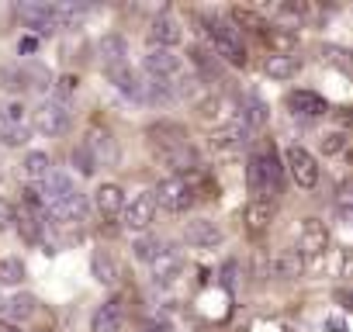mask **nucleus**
<instances>
[{
	"label": "nucleus",
	"mask_w": 353,
	"mask_h": 332,
	"mask_svg": "<svg viewBox=\"0 0 353 332\" xmlns=\"http://www.w3.org/2000/svg\"><path fill=\"white\" fill-rule=\"evenodd\" d=\"M56 14H59V28H77L87 14L83 4H56Z\"/></svg>",
	"instance_id": "obj_35"
},
{
	"label": "nucleus",
	"mask_w": 353,
	"mask_h": 332,
	"mask_svg": "<svg viewBox=\"0 0 353 332\" xmlns=\"http://www.w3.org/2000/svg\"><path fill=\"white\" fill-rule=\"evenodd\" d=\"M188 56H191V63L198 66L201 83H205V80H212V83H215V80L222 76V63H219V56H212L205 45H191V52H188Z\"/></svg>",
	"instance_id": "obj_29"
},
{
	"label": "nucleus",
	"mask_w": 353,
	"mask_h": 332,
	"mask_svg": "<svg viewBox=\"0 0 353 332\" xmlns=\"http://www.w3.org/2000/svg\"><path fill=\"white\" fill-rule=\"evenodd\" d=\"M142 73L149 80H163V83H176L184 76V59L173 49H149L142 56Z\"/></svg>",
	"instance_id": "obj_6"
},
{
	"label": "nucleus",
	"mask_w": 353,
	"mask_h": 332,
	"mask_svg": "<svg viewBox=\"0 0 353 332\" xmlns=\"http://www.w3.org/2000/svg\"><path fill=\"white\" fill-rule=\"evenodd\" d=\"M336 301H343V304L353 311V294H350V291H339V294H336Z\"/></svg>",
	"instance_id": "obj_43"
},
{
	"label": "nucleus",
	"mask_w": 353,
	"mask_h": 332,
	"mask_svg": "<svg viewBox=\"0 0 353 332\" xmlns=\"http://www.w3.org/2000/svg\"><path fill=\"white\" fill-rule=\"evenodd\" d=\"M108 73V80L114 83V90H121L125 97H132V101H142V76L125 63V66H114V70H104Z\"/></svg>",
	"instance_id": "obj_25"
},
{
	"label": "nucleus",
	"mask_w": 353,
	"mask_h": 332,
	"mask_svg": "<svg viewBox=\"0 0 353 332\" xmlns=\"http://www.w3.org/2000/svg\"><path fill=\"white\" fill-rule=\"evenodd\" d=\"M35 45H39V42H35V39H25V42H18V52H32V49H35Z\"/></svg>",
	"instance_id": "obj_44"
},
{
	"label": "nucleus",
	"mask_w": 353,
	"mask_h": 332,
	"mask_svg": "<svg viewBox=\"0 0 353 332\" xmlns=\"http://www.w3.org/2000/svg\"><path fill=\"white\" fill-rule=\"evenodd\" d=\"M346 132L343 128H336V132H325L322 138H319V152H325V156H339L343 149H346Z\"/></svg>",
	"instance_id": "obj_36"
},
{
	"label": "nucleus",
	"mask_w": 353,
	"mask_h": 332,
	"mask_svg": "<svg viewBox=\"0 0 353 332\" xmlns=\"http://www.w3.org/2000/svg\"><path fill=\"white\" fill-rule=\"evenodd\" d=\"M152 218H156V198H152V191L135 194V198L125 205V211H121V222H125L128 232H145V229L152 225Z\"/></svg>",
	"instance_id": "obj_11"
},
{
	"label": "nucleus",
	"mask_w": 353,
	"mask_h": 332,
	"mask_svg": "<svg viewBox=\"0 0 353 332\" xmlns=\"http://www.w3.org/2000/svg\"><path fill=\"white\" fill-rule=\"evenodd\" d=\"M0 332H21V325H14V322H4V318H0Z\"/></svg>",
	"instance_id": "obj_45"
},
{
	"label": "nucleus",
	"mask_w": 353,
	"mask_h": 332,
	"mask_svg": "<svg viewBox=\"0 0 353 332\" xmlns=\"http://www.w3.org/2000/svg\"><path fill=\"white\" fill-rule=\"evenodd\" d=\"M35 311H39V301H35V294H11L4 304H0V315H4V322H14V325L28 322Z\"/></svg>",
	"instance_id": "obj_23"
},
{
	"label": "nucleus",
	"mask_w": 353,
	"mask_h": 332,
	"mask_svg": "<svg viewBox=\"0 0 353 332\" xmlns=\"http://www.w3.org/2000/svg\"><path fill=\"white\" fill-rule=\"evenodd\" d=\"M25 263L18 260V256H4L0 260V287H18L21 280H25Z\"/></svg>",
	"instance_id": "obj_33"
},
{
	"label": "nucleus",
	"mask_w": 353,
	"mask_h": 332,
	"mask_svg": "<svg viewBox=\"0 0 353 332\" xmlns=\"http://www.w3.org/2000/svg\"><path fill=\"white\" fill-rule=\"evenodd\" d=\"M336 218H339L343 225L353 229V205H339V208H336Z\"/></svg>",
	"instance_id": "obj_40"
},
{
	"label": "nucleus",
	"mask_w": 353,
	"mask_h": 332,
	"mask_svg": "<svg viewBox=\"0 0 353 332\" xmlns=\"http://www.w3.org/2000/svg\"><path fill=\"white\" fill-rule=\"evenodd\" d=\"M329 249V229H325V222H319V218H301V225H298V253L305 256V260H315V256H322Z\"/></svg>",
	"instance_id": "obj_10"
},
{
	"label": "nucleus",
	"mask_w": 353,
	"mask_h": 332,
	"mask_svg": "<svg viewBox=\"0 0 353 332\" xmlns=\"http://www.w3.org/2000/svg\"><path fill=\"white\" fill-rule=\"evenodd\" d=\"M21 174H25V180L28 184H46V177L52 174V159H49V152H39V149H32L25 159H21Z\"/></svg>",
	"instance_id": "obj_27"
},
{
	"label": "nucleus",
	"mask_w": 353,
	"mask_h": 332,
	"mask_svg": "<svg viewBox=\"0 0 353 332\" xmlns=\"http://www.w3.org/2000/svg\"><path fill=\"white\" fill-rule=\"evenodd\" d=\"M212 149L215 152H222V156H236V152H243L250 142H253V132L243 125V121H236V118H229L225 125H219L215 132H212Z\"/></svg>",
	"instance_id": "obj_8"
},
{
	"label": "nucleus",
	"mask_w": 353,
	"mask_h": 332,
	"mask_svg": "<svg viewBox=\"0 0 353 332\" xmlns=\"http://www.w3.org/2000/svg\"><path fill=\"white\" fill-rule=\"evenodd\" d=\"M301 56H294V52H270L267 59H263V73L270 76V80H291V76H298L301 73Z\"/></svg>",
	"instance_id": "obj_21"
},
{
	"label": "nucleus",
	"mask_w": 353,
	"mask_h": 332,
	"mask_svg": "<svg viewBox=\"0 0 353 332\" xmlns=\"http://www.w3.org/2000/svg\"><path fill=\"white\" fill-rule=\"evenodd\" d=\"M142 332H170V325L159 318H149V322H142Z\"/></svg>",
	"instance_id": "obj_41"
},
{
	"label": "nucleus",
	"mask_w": 353,
	"mask_h": 332,
	"mask_svg": "<svg viewBox=\"0 0 353 332\" xmlns=\"http://www.w3.org/2000/svg\"><path fill=\"white\" fill-rule=\"evenodd\" d=\"M0 177H4V170H0Z\"/></svg>",
	"instance_id": "obj_46"
},
{
	"label": "nucleus",
	"mask_w": 353,
	"mask_h": 332,
	"mask_svg": "<svg viewBox=\"0 0 353 332\" xmlns=\"http://www.w3.org/2000/svg\"><path fill=\"white\" fill-rule=\"evenodd\" d=\"M125 191L118 187V184H101L97 191H94V208H97V215L101 218H121V211H125Z\"/></svg>",
	"instance_id": "obj_18"
},
{
	"label": "nucleus",
	"mask_w": 353,
	"mask_h": 332,
	"mask_svg": "<svg viewBox=\"0 0 353 332\" xmlns=\"http://www.w3.org/2000/svg\"><path fill=\"white\" fill-rule=\"evenodd\" d=\"M11 125H28L25 121V101L21 97H0V132Z\"/></svg>",
	"instance_id": "obj_31"
},
{
	"label": "nucleus",
	"mask_w": 353,
	"mask_h": 332,
	"mask_svg": "<svg viewBox=\"0 0 353 332\" xmlns=\"http://www.w3.org/2000/svg\"><path fill=\"white\" fill-rule=\"evenodd\" d=\"M181 270H184V256H181V249H176V246H170V249H166L152 267H149V273H152V284H156V287H170V284H176Z\"/></svg>",
	"instance_id": "obj_17"
},
{
	"label": "nucleus",
	"mask_w": 353,
	"mask_h": 332,
	"mask_svg": "<svg viewBox=\"0 0 353 332\" xmlns=\"http://www.w3.org/2000/svg\"><path fill=\"white\" fill-rule=\"evenodd\" d=\"M322 59H325V66H332V70L353 76V49H343V45H322Z\"/></svg>",
	"instance_id": "obj_32"
},
{
	"label": "nucleus",
	"mask_w": 353,
	"mask_h": 332,
	"mask_svg": "<svg viewBox=\"0 0 353 332\" xmlns=\"http://www.w3.org/2000/svg\"><path fill=\"white\" fill-rule=\"evenodd\" d=\"M97 56H101V66L104 70H114V66H125L128 63V42L121 35H104L97 42Z\"/></svg>",
	"instance_id": "obj_24"
},
{
	"label": "nucleus",
	"mask_w": 353,
	"mask_h": 332,
	"mask_svg": "<svg viewBox=\"0 0 353 332\" xmlns=\"http://www.w3.org/2000/svg\"><path fill=\"white\" fill-rule=\"evenodd\" d=\"M18 18L35 28L39 35H49L59 28V14H56V4H46V0H25V4H18Z\"/></svg>",
	"instance_id": "obj_9"
},
{
	"label": "nucleus",
	"mask_w": 353,
	"mask_h": 332,
	"mask_svg": "<svg viewBox=\"0 0 353 332\" xmlns=\"http://www.w3.org/2000/svg\"><path fill=\"white\" fill-rule=\"evenodd\" d=\"M70 163L77 166V174H80V177H94V174H97V166H101L97 156H94V149H90L87 142H77V145H73Z\"/></svg>",
	"instance_id": "obj_30"
},
{
	"label": "nucleus",
	"mask_w": 353,
	"mask_h": 332,
	"mask_svg": "<svg viewBox=\"0 0 353 332\" xmlns=\"http://www.w3.org/2000/svg\"><path fill=\"white\" fill-rule=\"evenodd\" d=\"M77 87H80V80H77L73 73H63V76L56 80V94H52V97H59V101H70V97L77 94Z\"/></svg>",
	"instance_id": "obj_38"
},
{
	"label": "nucleus",
	"mask_w": 353,
	"mask_h": 332,
	"mask_svg": "<svg viewBox=\"0 0 353 332\" xmlns=\"http://www.w3.org/2000/svg\"><path fill=\"white\" fill-rule=\"evenodd\" d=\"M229 25L236 28V32H253V35H263L270 25H267V18H263V11H256V8H246V4H232L229 8Z\"/></svg>",
	"instance_id": "obj_19"
},
{
	"label": "nucleus",
	"mask_w": 353,
	"mask_h": 332,
	"mask_svg": "<svg viewBox=\"0 0 353 332\" xmlns=\"http://www.w3.org/2000/svg\"><path fill=\"white\" fill-rule=\"evenodd\" d=\"M14 218H18V208H14L8 198H0V232L14 229Z\"/></svg>",
	"instance_id": "obj_39"
},
{
	"label": "nucleus",
	"mask_w": 353,
	"mask_h": 332,
	"mask_svg": "<svg viewBox=\"0 0 353 332\" xmlns=\"http://www.w3.org/2000/svg\"><path fill=\"white\" fill-rule=\"evenodd\" d=\"M305 267H308V260L298 253V246L294 249H281L274 256V263H270V277H277V280H298L305 273Z\"/></svg>",
	"instance_id": "obj_20"
},
{
	"label": "nucleus",
	"mask_w": 353,
	"mask_h": 332,
	"mask_svg": "<svg viewBox=\"0 0 353 332\" xmlns=\"http://www.w3.org/2000/svg\"><path fill=\"white\" fill-rule=\"evenodd\" d=\"M336 125H353V107H343V114H336Z\"/></svg>",
	"instance_id": "obj_42"
},
{
	"label": "nucleus",
	"mask_w": 353,
	"mask_h": 332,
	"mask_svg": "<svg viewBox=\"0 0 353 332\" xmlns=\"http://www.w3.org/2000/svg\"><path fill=\"white\" fill-rule=\"evenodd\" d=\"M152 198H156V208H163L170 215H181V211H188L198 201V191H194V184L188 177H166V180L156 184Z\"/></svg>",
	"instance_id": "obj_4"
},
{
	"label": "nucleus",
	"mask_w": 353,
	"mask_h": 332,
	"mask_svg": "<svg viewBox=\"0 0 353 332\" xmlns=\"http://www.w3.org/2000/svg\"><path fill=\"white\" fill-rule=\"evenodd\" d=\"M198 21L205 25V35L208 42L215 45V56L232 63V66H250V52L243 45V35L229 25V18H219V14H198Z\"/></svg>",
	"instance_id": "obj_3"
},
{
	"label": "nucleus",
	"mask_w": 353,
	"mask_h": 332,
	"mask_svg": "<svg viewBox=\"0 0 353 332\" xmlns=\"http://www.w3.org/2000/svg\"><path fill=\"white\" fill-rule=\"evenodd\" d=\"M90 273H94L97 284L114 287L118 277H121V267H118V260L111 256V249H94V256H90Z\"/></svg>",
	"instance_id": "obj_22"
},
{
	"label": "nucleus",
	"mask_w": 353,
	"mask_h": 332,
	"mask_svg": "<svg viewBox=\"0 0 353 332\" xmlns=\"http://www.w3.org/2000/svg\"><path fill=\"white\" fill-rule=\"evenodd\" d=\"M246 187L253 194V201H274L281 205V191H284V163L277 159V152L270 145L256 149L246 163Z\"/></svg>",
	"instance_id": "obj_2"
},
{
	"label": "nucleus",
	"mask_w": 353,
	"mask_h": 332,
	"mask_svg": "<svg viewBox=\"0 0 353 332\" xmlns=\"http://www.w3.org/2000/svg\"><path fill=\"white\" fill-rule=\"evenodd\" d=\"M166 249H170V242H166V239H159V236H139V239L132 242L135 260H139V263H149V267H152Z\"/></svg>",
	"instance_id": "obj_28"
},
{
	"label": "nucleus",
	"mask_w": 353,
	"mask_h": 332,
	"mask_svg": "<svg viewBox=\"0 0 353 332\" xmlns=\"http://www.w3.org/2000/svg\"><path fill=\"white\" fill-rule=\"evenodd\" d=\"M288 111L301 121H315L322 114H329V104L322 94H312V90H291L288 94Z\"/></svg>",
	"instance_id": "obj_14"
},
{
	"label": "nucleus",
	"mask_w": 353,
	"mask_h": 332,
	"mask_svg": "<svg viewBox=\"0 0 353 332\" xmlns=\"http://www.w3.org/2000/svg\"><path fill=\"white\" fill-rule=\"evenodd\" d=\"M232 118L243 121V125L256 135V128H263V125L270 121V107H267V101H263L260 94H243L239 104H236V114H232Z\"/></svg>",
	"instance_id": "obj_15"
},
{
	"label": "nucleus",
	"mask_w": 353,
	"mask_h": 332,
	"mask_svg": "<svg viewBox=\"0 0 353 332\" xmlns=\"http://www.w3.org/2000/svg\"><path fill=\"white\" fill-rule=\"evenodd\" d=\"M90 332H125V304H121V298H108L104 304H97V311L90 318Z\"/></svg>",
	"instance_id": "obj_16"
},
{
	"label": "nucleus",
	"mask_w": 353,
	"mask_h": 332,
	"mask_svg": "<svg viewBox=\"0 0 353 332\" xmlns=\"http://www.w3.org/2000/svg\"><path fill=\"white\" fill-rule=\"evenodd\" d=\"M263 39L274 45V52H294V49H298V35H294V32H284V28H277V25H270V28L263 32Z\"/></svg>",
	"instance_id": "obj_34"
},
{
	"label": "nucleus",
	"mask_w": 353,
	"mask_h": 332,
	"mask_svg": "<svg viewBox=\"0 0 353 332\" xmlns=\"http://www.w3.org/2000/svg\"><path fill=\"white\" fill-rule=\"evenodd\" d=\"M28 138H32V125H11V128H4V132H0V142H4V145H11V149H21V145H28Z\"/></svg>",
	"instance_id": "obj_37"
},
{
	"label": "nucleus",
	"mask_w": 353,
	"mask_h": 332,
	"mask_svg": "<svg viewBox=\"0 0 353 332\" xmlns=\"http://www.w3.org/2000/svg\"><path fill=\"white\" fill-rule=\"evenodd\" d=\"M284 166H288V174L294 177V184L301 191H312L319 184V159L305 149V145H291L284 152Z\"/></svg>",
	"instance_id": "obj_7"
},
{
	"label": "nucleus",
	"mask_w": 353,
	"mask_h": 332,
	"mask_svg": "<svg viewBox=\"0 0 353 332\" xmlns=\"http://www.w3.org/2000/svg\"><path fill=\"white\" fill-rule=\"evenodd\" d=\"M145 142L156 152V159L173 170V177H188L198 170V149L181 121H170V118L152 121L145 128Z\"/></svg>",
	"instance_id": "obj_1"
},
{
	"label": "nucleus",
	"mask_w": 353,
	"mask_h": 332,
	"mask_svg": "<svg viewBox=\"0 0 353 332\" xmlns=\"http://www.w3.org/2000/svg\"><path fill=\"white\" fill-rule=\"evenodd\" d=\"M149 42H152V49H176L184 42V28H181V21H176L173 14H156L152 21H149Z\"/></svg>",
	"instance_id": "obj_13"
},
{
	"label": "nucleus",
	"mask_w": 353,
	"mask_h": 332,
	"mask_svg": "<svg viewBox=\"0 0 353 332\" xmlns=\"http://www.w3.org/2000/svg\"><path fill=\"white\" fill-rule=\"evenodd\" d=\"M277 222V205L274 201H250L246 205V229L250 232H267Z\"/></svg>",
	"instance_id": "obj_26"
},
{
	"label": "nucleus",
	"mask_w": 353,
	"mask_h": 332,
	"mask_svg": "<svg viewBox=\"0 0 353 332\" xmlns=\"http://www.w3.org/2000/svg\"><path fill=\"white\" fill-rule=\"evenodd\" d=\"M222 239H225V232H222V225L212 222V218H191V222L184 225V242L194 246V249H219Z\"/></svg>",
	"instance_id": "obj_12"
},
{
	"label": "nucleus",
	"mask_w": 353,
	"mask_h": 332,
	"mask_svg": "<svg viewBox=\"0 0 353 332\" xmlns=\"http://www.w3.org/2000/svg\"><path fill=\"white\" fill-rule=\"evenodd\" d=\"M32 121H35V132H42V135H49V138H56V135H66V132H70V125H73L70 101L46 97V101L35 107Z\"/></svg>",
	"instance_id": "obj_5"
}]
</instances>
